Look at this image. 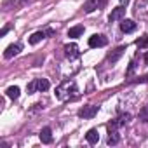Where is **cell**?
Returning <instances> with one entry per match:
<instances>
[{"instance_id":"1","label":"cell","mask_w":148,"mask_h":148,"mask_svg":"<svg viewBox=\"0 0 148 148\" xmlns=\"http://www.w3.org/2000/svg\"><path fill=\"white\" fill-rule=\"evenodd\" d=\"M77 94H79V89L73 80H63L56 87V98L59 101H70L73 98H77Z\"/></svg>"},{"instance_id":"2","label":"cell","mask_w":148,"mask_h":148,"mask_svg":"<svg viewBox=\"0 0 148 148\" xmlns=\"http://www.w3.org/2000/svg\"><path fill=\"white\" fill-rule=\"evenodd\" d=\"M98 108L99 106H96V105H87V106H84V108L79 110V117H82V119H92L98 113Z\"/></svg>"},{"instance_id":"3","label":"cell","mask_w":148,"mask_h":148,"mask_svg":"<svg viewBox=\"0 0 148 148\" xmlns=\"http://www.w3.org/2000/svg\"><path fill=\"white\" fill-rule=\"evenodd\" d=\"M108 44V38L105 35H92L89 38V47H105Z\"/></svg>"},{"instance_id":"4","label":"cell","mask_w":148,"mask_h":148,"mask_svg":"<svg viewBox=\"0 0 148 148\" xmlns=\"http://www.w3.org/2000/svg\"><path fill=\"white\" fill-rule=\"evenodd\" d=\"M64 54H66V58H70V59H75V58H79V47H77V44H68V45H64Z\"/></svg>"},{"instance_id":"5","label":"cell","mask_w":148,"mask_h":148,"mask_svg":"<svg viewBox=\"0 0 148 148\" xmlns=\"http://www.w3.org/2000/svg\"><path fill=\"white\" fill-rule=\"evenodd\" d=\"M124 14H125V9L122 7V5H119V7H115L112 12H110V16H108V21L112 23V21H117V19H122L124 18Z\"/></svg>"},{"instance_id":"6","label":"cell","mask_w":148,"mask_h":148,"mask_svg":"<svg viewBox=\"0 0 148 148\" xmlns=\"http://www.w3.org/2000/svg\"><path fill=\"white\" fill-rule=\"evenodd\" d=\"M19 51H21V44H11V45L4 51V58H5V59H11V58L16 56Z\"/></svg>"},{"instance_id":"7","label":"cell","mask_w":148,"mask_h":148,"mask_svg":"<svg viewBox=\"0 0 148 148\" xmlns=\"http://www.w3.org/2000/svg\"><path fill=\"white\" fill-rule=\"evenodd\" d=\"M124 52H125V47H124V45L117 47L113 52H110V54H108V61H110V63H117V61L122 58V54H124Z\"/></svg>"},{"instance_id":"8","label":"cell","mask_w":148,"mask_h":148,"mask_svg":"<svg viewBox=\"0 0 148 148\" xmlns=\"http://www.w3.org/2000/svg\"><path fill=\"white\" fill-rule=\"evenodd\" d=\"M40 141L44 143V145H49V143H52V131H51V127H44L42 131H40Z\"/></svg>"},{"instance_id":"9","label":"cell","mask_w":148,"mask_h":148,"mask_svg":"<svg viewBox=\"0 0 148 148\" xmlns=\"http://www.w3.org/2000/svg\"><path fill=\"white\" fill-rule=\"evenodd\" d=\"M120 30H122L124 33H132V32L136 30V23H134L132 19H124V21L120 23Z\"/></svg>"},{"instance_id":"10","label":"cell","mask_w":148,"mask_h":148,"mask_svg":"<svg viewBox=\"0 0 148 148\" xmlns=\"http://www.w3.org/2000/svg\"><path fill=\"white\" fill-rule=\"evenodd\" d=\"M86 139H87V143H91V145H96V143L99 141V132H98L96 129H91V131H87V134H86Z\"/></svg>"},{"instance_id":"11","label":"cell","mask_w":148,"mask_h":148,"mask_svg":"<svg viewBox=\"0 0 148 148\" xmlns=\"http://www.w3.org/2000/svg\"><path fill=\"white\" fill-rule=\"evenodd\" d=\"M82 33H84V26H82V25L73 26V28H70V30H68V37H70V38H79Z\"/></svg>"},{"instance_id":"12","label":"cell","mask_w":148,"mask_h":148,"mask_svg":"<svg viewBox=\"0 0 148 148\" xmlns=\"http://www.w3.org/2000/svg\"><path fill=\"white\" fill-rule=\"evenodd\" d=\"M120 141V136L117 129H108V145H117Z\"/></svg>"},{"instance_id":"13","label":"cell","mask_w":148,"mask_h":148,"mask_svg":"<svg viewBox=\"0 0 148 148\" xmlns=\"http://www.w3.org/2000/svg\"><path fill=\"white\" fill-rule=\"evenodd\" d=\"M45 37H47V35H45V32H35V33L30 37V40H28V42H30L32 45H35V44H38L42 38H45Z\"/></svg>"},{"instance_id":"14","label":"cell","mask_w":148,"mask_h":148,"mask_svg":"<svg viewBox=\"0 0 148 148\" xmlns=\"http://www.w3.org/2000/svg\"><path fill=\"white\" fill-rule=\"evenodd\" d=\"M82 9H84V12H87V14H89V12H92V11H96V9H98V2H96V0H87V2L84 4V7H82Z\"/></svg>"},{"instance_id":"15","label":"cell","mask_w":148,"mask_h":148,"mask_svg":"<svg viewBox=\"0 0 148 148\" xmlns=\"http://www.w3.org/2000/svg\"><path fill=\"white\" fill-rule=\"evenodd\" d=\"M19 92H21V91H19L18 86H12V87H9V89L5 91V94H7L11 99H18V98H19Z\"/></svg>"},{"instance_id":"16","label":"cell","mask_w":148,"mask_h":148,"mask_svg":"<svg viewBox=\"0 0 148 148\" xmlns=\"http://www.w3.org/2000/svg\"><path fill=\"white\" fill-rule=\"evenodd\" d=\"M37 86H38V91L40 92H44V91H47L49 89V80L47 79H37Z\"/></svg>"},{"instance_id":"17","label":"cell","mask_w":148,"mask_h":148,"mask_svg":"<svg viewBox=\"0 0 148 148\" xmlns=\"http://www.w3.org/2000/svg\"><path fill=\"white\" fill-rule=\"evenodd\" d=\"M136 45H138L139 49H148V35L138 38V40H136Z\"/></svg>"},{"instance_id":"18","label":"cell","mask_w":148,"mask_h":148,"mask_svg":"<svg viewBox=\"0 0 148 148\" xmlns=\"http://www.w3.org/2000/svg\"><path fill=\"white\" fill-rule=\"evenodd\" d=\"M26 91H28V94H35V92L38 91V86H37V79H35V80H32V82L26 86Z\"/></svg>"},{"instance_id":"19","label":"cell","mask_w":148,"mask_h":148,"mask_svg":"<svg viewBox=\"0 0 148 148\" xmlns=\"http://www.w3.org/2000/svg\"><path fill=\"white\" fill-rule=\"evenodd\" d=\"M131 120V115L129 113H122L119 119H117V122H119V125H124V124H127Z\"/></svg>"},{"instance_id":"20","label":"cell","mask_w":148,"mask_h":148,"mask_svg":"<svg viewBox=\"0 0 148 148\" xmlns=\"http://www.w3.org/2000/svg\"><path fill=\"white\" fill-rule=\"evenodd\" d=\"M139 117H141V120H145V122H148V105L139 112Z\"/></svg>"},{"instance_id":"21","label":"cell","mask_w":148,"mask_h":148,"mask_svg":"<svg viewBox=\"0 0 148 148\" xmlns=\"http://www.w3.org/2000/svg\"><path fill=\"white\" fill-rule=\"evenodd\" d=\"M45 35H47V37H52V35H54V30H51V28L45 30Z\"/></svg>"},{"instance_id":"22","label":"cell","mask_w":148,"mask_h":148,"mask_svg":"<svg viewBox=\"0 0 148 148\" xmlns=\"http://www.w3.org/2000/svg\"><path fill=\"white\" fill-rule=\"evenodd\" d=\"M7 32H9V26H5V28H4V30H2V32H0V35H2V37H4V35H5V33H7Z\"/></svg>"},{"instance_id":"23","label":"cell","mask_w":148,"mask_h":148,"mask_svg":"<svg viewBox=\"0 0 148 148\" xmlns=\"http://www.w3.org/2000/svg\"><path fill=\"white\" fill-rule=\"evenodd\" d=\"M145 63L148 64V51H146V54H145Z\"/></svg>"}]
</instances>
